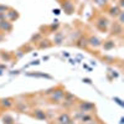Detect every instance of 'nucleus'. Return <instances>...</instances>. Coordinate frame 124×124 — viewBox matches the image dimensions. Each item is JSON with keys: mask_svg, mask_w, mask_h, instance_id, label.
I'll list each match as a JSON object with an SVG mask.
<instances>
[{"mask_svg": "<svg viewBox=\"0 0 124 124\" xmlns=\"http://www.w3.org/2000/svg\"><path fill=\"white\" fill-rule=\"evenodd\" d=\"M92 108H93V104H91V103H88V102L81 103V109H82V110H85V113H88Z\"/></svg>", "mask_w": 124, "mask_h": 124, "instance_id": "5", "label": "nucleus"}, {"mask_svg": "<svg viewBox=\"0 0 124 124\" xmlns=\"http://www.w3.org/2000/svg\"><path fill=\"white\" fill-rule=\"evenodd\" d=\"M0 27L5 31H9V30H11V24H9L8 21H0Z\"/></svg>", "mask_w": 124, "mask_h": 124, "instance_id": "8", "label": "nucleus"}, {"mask_svg": "<svg viewBox=\"0 0 124 124\" xmlns=\"http://www.w3.org/2000/svg\"><path fill=\"white\" fill-rule=\"evenodd\" d=\"M58 124H72V119L67 113H62V114L57 118Z\"/></svg>", "mask_w": 124, "mask_h": 124, "instance_id": "1", "label": "nucleus"}, {"mask_svg": "<svg viewBox=\"0 0 124 124\" xmlns=\"http://www.w3.org/2000/svg\"><path fill=\"white\" fill-rule=\"evenodd\" d=\"M1 106L5 107V108H9L13 106V99L10 98H5V99H1Z\"/></svg>", "mask_w": 124, "mask_h": 124, "instance_id": "7", "label": "nucleus"}, {"mask_svg": "<svg viewBox=\"0 0 124 124\" xmlns=\"http://www.w3.org/2000/svg\"><path fill=\"white\" fill-rule=\"evenodd\" d=\"M94 1H96V4H97V5H101V6L107 4V0H94Z\"/></svg>", "mask_w": 124, "mask_h": 124, "instance_id": "10", "label": "nucleus"}, {"mask_svg": "<svg viewBox=\"0 0 124 124\" xmlns=\"http://www.w3.org/2000/svg\"><path fill=\"white\" fill-rule=\"evenodd\" d=\"M63 96H65V92L60 89V91H56V92L54 93V94H52V97H51V99L57 102V101H60V99H61L62 97H63Z\"/></svg>", "mask_w": 124, "mask_h": 124, "instance_id": "4", "label": "nucleus"}, {"mask_svg": "<svg viewBox=\"0 0 124 124\" xmlns=\"http://www.w3.org/2000/svg\"><path fill=\"white\" fill-rule=\"evenodd\" d=\"M32 116L35 118H37V119H45L46 118V114H45L44 110H35V113H34Z\"/></svg>", "mask_w": 124, "mask_h": 124, "instance_id": "6", "label": "nucleus"}, {"mask_svg": "<svg viewBox=\"0 0 124 124\" xmlns=\"http://www.w3.org/2000/svg\"><path fill=\"white\" fill-rule=\"evenodd\" d=\"M109 11H110L109 14H110L112 16H118V15L120 14V10H119L118 8H112V9L109 10Z\"/></svg>", "mask_w": 124, "mask_h": 124, "instance_id": "9", "label": "nucleus"}, {"mask_svg": "<svg viewBox=\"0 0 124 124\" xmlns=\"http://www.w3.org/2000/svg\"><path fill=\"white\" fill-rule=\"evenodd\" d=\"M87 41H88V44H89L91 46H93V47H99V46L102 45V42H101V41H99L97 37H94V36L89 37Z\"/></svg>", "mask_w": 124, "mask_h": 124, "instance_id": "2", "label": "nucleus"}, {"mask_svg": "<svg viewBox=\"0 0 124 124\" xmlns=\"http://www.w3.org/2000/svg\"><path fill=\"white\" fill-rule=\"evenodd\" d=\"M63 9H65V11L67 13V14H72L73 13V9H75V6H73V4H72L71 1H66V3H63Z\"/></svg>", "mask_w": 124, "mask_h": 124, "instance_id": "3", "label": "nucleus"}, {"mask_svg": "<svg viewBox=\"0 0 124 124\" xmlns=\"http://www.w3.org/2000/svg\"><path fill=\"white\" fill-rule=\"evenodd\" d=\"M8 10V8L6 6H3V5H0V14H3V13H5Z\"/></svg>", "mask_w": 124, "mask_h": 124, "instance_id": "11", "label": "nucleus"}]
</instances>
